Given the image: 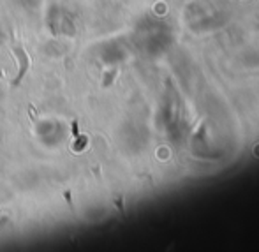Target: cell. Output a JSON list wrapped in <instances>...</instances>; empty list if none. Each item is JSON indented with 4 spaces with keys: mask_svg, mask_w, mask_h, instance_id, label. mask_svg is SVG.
<instances>
[{
    "mask_svg": "<svg viewBox=\"0 0 259 252\" xmlns=\"http://www.w3.org/2000/svg\"><path fill=\"white\" fill-rule=\"evenodd\" d=\"M16 53L21 57V71H19L18 78L13 81V85H18V83L21 81V78L25 76V73H27V67H28V58H27V55H25V51L21 50V48H16Z\"/></svg>",
    "mask_w": 259,
    "mask_h": 252,
    "instance_id": "obj_1",
    "label": "cell"
}]
</instances>
